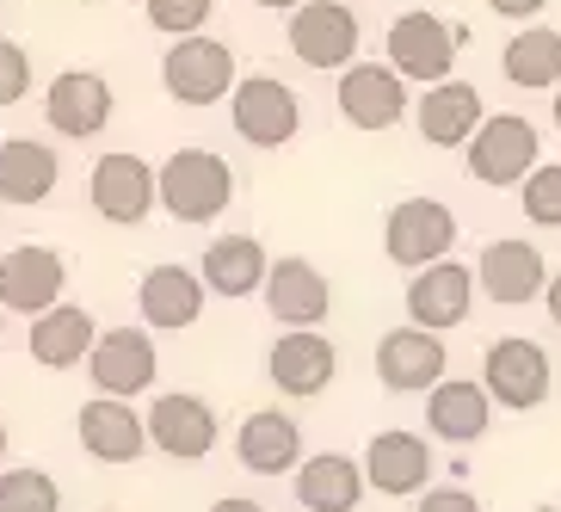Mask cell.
Here are the masks:
<instances>
[{"instance_id": "18", "label": "cell", "mask_w": 561, "mask_h": 512, "mask_svg": "<svg viewBox=\"0 0 561 512\" xmlns=\"http://www.w3.org/2000/svg\"><path fill=\"white\" fill-rule=\"evenodd\" d=\"M476 284L481 297L500 303V309H518V303H537L549 284V260L530 241H488L476 260Z\"/></svg>"}, {"instance_id": "34", "label": "cell", "mask_w": 561, "mask_h": 512, "mask_svg": "<svg viewBox=\"0 0 561 512\" xmlns=\"http://www.w3.org/2000/svg\"><path fill=\"white\" fill-rule=\"evenodd\" d=\"M25 93H32V56H25V44L0 37V112L19 105Z\"/></svg>"}, {"instance_id": "23", "label": "cell", "mask_w": 561, "mask_h": 512, "mask_svg": "<svg viewBox=\"0 0 561 512\" xmlns=\"http://www.w3.org/2000/svg\"><path fill=\"white\" fill-rule=\"evenodd\" d=\"M481 93L469 81H438L420 93V105H413V124H420V136H426L432 149H469V136L481 130Z\"/></svg>"}, {"instance_id": "37", "label": "cell", "mask_w": 561, "mask_h": 512, "mask_svg": "<svg viewBox=\"0 0 561 512\" xmlns=\"http://www.w3.org/2000/svg\"><path fill=\"white\" fill-rule=\"evenodd\" d=\"M543 303H549V321H556V328H561V272H556V278H549V284H543Z\"/></svg>"}, {"instance_id": "22", "label": "cell", "mask_w": 561, "mask_h": 512, "mask_svg": "<svg viewBox=\"0 0 561 512\" xmlns=\"http://www.w3.org/2000/svg\"><path fill=\"white\" fill-rule=\"evenodd\" d=\"M75 432H81V451L93 463H136L149 451V432H142V413L130 401H112V396H93L81 401L75 413Z\"/></svg>"}, {"instance_id": "27", "label": "cell", "mask_w": 561, "mask_h": 512, "mask_svg": "<svg viewBox=\"0 0 561 512\" xmlns=\"http://www.w3.org/2000/svg\"><path fill=\"white\" fill-rule=\"evenodd\" d=\"M426 426L438 439H450V445H476L481 432L494 426V401H488L481 383L445 377L438 389H426Z\"/></svg>"}, {"instance_id": "33", "label": "cell", "mask_w": 561, "mask_h": 512, "mask_svg": "<svg viewBox=\"0 0 561 512\" xmlns=\"http://www.w3.org/2000/svg\"><path fill=\"white\" fill-rule=\"evenodd\" d=\"M525 216L537 229H561V167H530L525 173Z\"/></svg>"}, {"instance_id": "25", "label": "cell", "mask_w": 561, "mask_h": 512, "mask_svg": "<svg viewBox=\"0 0 561 512\" xmlns=\"http://www.w3.org/2000/svg\"><path fill=\"white\" fill-rule=\"evenodd\" d=\"M234 457H241V469H253V476H284V469L302 463V426L278 408H260V413L241 420V432H234Z\"/></svg>"}, {"instance_id": "9", "label": "cell", "mask_w": 561, "mask_h": 512, "mask_svg": "<svg viewBox=\"0 0 561 512\" xmlns=\"http://www.w3.org/2000/svg\"><path fill=\"white\" fill-rule=\"evenodd\" d=\"M87 198L105 223L117 229H136V223H149L154 211V167L130 149H112L93 161V180H87Z\"/></svg>"}, {"instance_id": "38", "label": "cell", "mask_w": 561, "mask_h": 512, "mask_svg": "<svg viewBox=\"0 0 561 512\" xmlns=\"http://www.w3.org/2000/svg\"><path fill=\"white\" fill-rule=\"evenodd\" d=\"M210 512H265V507H260V500H241V494H229V500H216Z\"/></svg>"}, {"instance_id": "28", "label": "cell", "mask_w": 561, "mask_h": 512, "mask_svg": "<svg viewBox=\"0 0 561 512\" xmlns=\"http://www.w3.org/2000/svg\"><path fill=\"white\" fill-rule=\"evenodd\" d=\"M297 500L302 512H352L364 500V469L346 451H314L297 463Z\"/></svg>"}, {"instance_id": "10", "label": "cell", "mask_w": 561, "mask_h": 512, "mask_svg": "<svg viewBox=\"0 0 561 512\" xmlns=\"http://www.w3.org/2000/svg\"><path fill=\"white\" fill-rule=\"evenodd\" d=\"M154 371H161V359H154L149 328H105L100 340H93V352H87V377H93V389L112 396V401L142 396L154 383Z\"/></svg>"}, {"instance_id": "16", "label": "cell", "mask_w": 561, "mask_h": 512, "mask_svg": "<svg viewBox=\"0 0 561 512\" xmlns=\"http://www.w3.org/2000/svg\"><path fill=\"white\" fill-rule=\"evenodd\" d=\"M265 309H272V321H284V333H297V328H321L333 309V284L314 272L309 260H272L265 265Z\"/></svg>"}, {"instance_id": "26", "label": "cell", "mask_w": 561, "mask_h": 512, "mask_svg": "<svg viewBox=\"0 0 561 512\" xmlns=\"http://www.w3.org/2000/svg\"><path fill=\"white\" fill-rule=\"evenodd\" d=\"M62 180V161H56L50 143H32V136H7L0 143V204H19L32 211L44 204Z\"/></svg>"}, {"instance_id": "32", "label": "cell", "mask_w": 561, "mask_h": 512, "mask_svg": "<svg viewBox=\"0 0 561 512\" xmlns=\"http://www.w3.org/2000/svg\"><path fill=\"white\" fill-rule=\"evenodd\" d=\"M216 0H142V13H149L154 32L167 37H198L204 32V19H210Z\"/></svg>"}, {"instance_id": "40", "label": "cell", "mask_w": 561, "mask_h": 512, "mask_svg": "<svg viewBox=\"0 0 561 512\" xmlns=\"http://www.w3.org/2000/svg\"><path fill=\"white\" fill-rule=\"evenodd\" d=\"M0 463H7V420H0Z\"/></svg>"}, {"instance_id": "11", "label": "cell", "mask_w": 561, "mask_h": 512, "mask_svg": "<svg viewBox=\"0 0 561 512\" xmlns=\"http://www.w3.org/2000/svg\"><path fill=\"white\" fill-rule=\"evenodd\" d=\"M62 284H68V265L56 248L44 241H25V248H7L0 253V309L7 315H44L62 303Z\"/></svg>"}, {"instance_id": "15", "label": "cell", "mask_w": 561, "mask_h": 512, "mask_svg": "<svg viewBox=\"0 0 561 512\" xmlns=\"http://www.w3.org/2000/svg\"><path fill=\"white\" fill-rule=\"evenodd\" d=\"M44 117H50V130L68 136V143H87V136H100L112 124V81L93 75V68H62L44 93Z\"/></svg>"}, {"instance_id": "29", "label": "cell", "mask_w": 561, "mask_h": 512, "mask_svg": "<svg viewBox=\"0 0 561 512\" xmlns=\"http://www.w3.org/2000/svg\"><path fill=\"white\" fill-rule=\"evenodd\" d=\"M93 340H100V321L81 303H56V309H44L32 321V359L44 371H75V364H87Z\"/></svg>"}, {"instance_id": "20", "label": "cell", "mask_w": 561, "mask_h": 512, "mask_svg": "<svg viewBox=\"0 0 561 512\" xmlns=\"http://www.w3.org/2000/svg\"><path fill=\"white\" fill-rule=\"evenodd\" d=\"M204 297H210V291L198 284L192 265H149L142 284H136V315H142L154 333H185V328H198Z\"/></svg>"}, {"instance_id": "31", "label": "cell", "mask_w": 561, "mask_h": 512, "mask_svg": "<svg viewBox=\"0 0 561 512\" xmlns=\"http://www.w3.org/2000/svg\"><path fill=\"white\" fill-rule=\"evenodd\" d=\"M0 512H62V488L50 469H0Z\"/></svg>"}, {"instance_id": "30", "label": "cell", "mask_w": 561, "mask_h": 512, "mask_svg": "<svg viewBox=\"0 0 561 512\" xmlns=\"http://www.w3.org/2000/svg\"><path fill=\"white\" fill-rule=\"evenodd\" d=\"M500 68H506L512 87H561V32H549V25H525V32L506 44V56H500Z\"/></svg>"}, {"instance_id": "24", "label": "cell", "mask_w": 561, "mask_h": 512, "mask_svg": "<svg viewBox=\"0 0 561 512\" xmlns=\"http://www.w3.org/2000/svg\"><path fill=\"white\" fill-rule=\"evenodd\" d=\"M265 265H272V253L260 248V235H216L198 260V284L216 291V297L241 303L265 284Z\"/></svg>"}, {"instance_id": "19", "label": "cell", "mask_w": 561, "mask_h": 512, "mask_svg": "<svg viewBox=\"0 0 561 512\" xmlns=\"http://www.w3.org/2000/svg\"><path fill=\"white\" fill-rule=\"evenodd\" d=\"M265 371H272V383H278L284 396H321L333 383V371H340V352H333V340L321 328H297V333H278L272 340V352H265Z\"/></svg>"}, {"instance_id": "21", "label": "cell", "mask_w": 561, "mask_h": 512, "mask_svg": "<svg viewBox=\"0 0 561 512\" xmlns=\"http://www.w3.org/2000/svg\"><path fill=\"white\" fill-rule=\"evenodd\" d=\"M469 303H476V272L457 260H438V265H426V272L408 278V315H413L408 328L445 333L469 315Z\"/></svg>"}, {"instance_id": "17", "label": "cell", "mask_w": 561, "mask_h": 512, "mask_svg": "<svg viewBox=\"0 0 561 512\" xmlns=\"http://www.w3.org/2000/svg\"><path fill=\"white\" fill-rule=\"evenodd\" d=\"M445 340L426 328H396L377 340V377L382 389H396V396H426L445 383Z\"/></svg>"}, {"instance_id": "41", "label": "cell", "mask_w": 561, "mask_h": 512, "mask_svg": "<svg viewBox=\"0 0 561 512\" xmlns=\"http://www.w3.org/2000/svg\"><path fill=\"white\" fill-rule=\"evenodd\" d=\"M556 130H561V87H556Z\"/></svg>"}, {"instance_id": "35", "label": "cell", "mask_w": 561, "mask_h": 512, "mask_svg": "<svg viewBox=\"0 0 561 512\" xmlns=\"http://www.w3.org/2000/svg\"><path fill=\"white\" fill-rule=\"evenodd\" d=\"M420 512H481V500H476V494H462V488H426Z\"/></svg>"}, {"instance_id": "36", "label": "cell", "mask_w": 561, "mask_h": 512, "mask_svg": "<svg viewBox=\"0 0 561 512\" xmlns=\"http://www.w3.org/2000/svg\"><path fill=\"white\" fill-rule=\"evenodd\" d=\"M488 7H494L500 19H537L549 7V0H488Z\"/></svg>"}, {"instance_id": "39", "label": "cell", "mask_w": 561, "mask_h": 512, "mask_svg": "<svg viewBox=\"0 0 561 512\" xmlns=\"http://www.w3.org/2000/svg\"><path fill=\"white\" fill-rule=\"evenodd\" d=\"M260 7H265V13H297L302 0H260Z\"/></svg>"}, {"instance_id": "1", "label": "cell", "mask_w": 561, "mask_h": 512, "mask_svg": "<svg viewBox=\"0 0 561 512\" xmlns=\"http://www.w3.org/2000/svg\"><path fill=\"white\" fill-rule=\"evenodd\" d=\"M154 204L173 223H216L234 204V167L216 149H173L154 167Z\"/></svg>"}, {"instance_id": "4", "label": "cell", "mask_w": 561, "mask_h": 512, "mask_svg": "<svg viewBox=\"0 0 561 512\" xmlns=\"http://www.w3.org/2000/svg\"><path fill=\"white\" fill-rule=\"evenodd\" d=\"M549 352L537 346V340H525V333H506V340H494L488 346V359H481V389H488V401H500V408L512 413H530L549 401Z\"/></svg>"}, {"instance_id": "42", "label": "cell", "mask_w": 561, "mask_h": 512, "mask_svg": "<svg viewBox=\"0 0 561 512\" xmlns=\"http://www.w3.org/2000/svg\"><path fill=\"white\" fill-rule=\"evenodd\" d=\"M0 333H7V309H0Z\"/></svg>"}, {"instance_id": "5", "label": "cell", "mask_w": 561, "mask_h": 512, "mask_svg": "<svg viewBox=\"0 0 561 512\" xmlns=\"http://www.w3.org/2000/svg\"><path fill=\"white\" fill-rule=\"evenodd\" d=\"M142 432H149V445L173 463H204L222 439V420L204 396H185V389H167L154 396V408L142 413Z\"/></svg>"}, {"instance_id": "8", "label": "cell", "mask_w": 561, "mask_h": 512, "mask_svg": "<svg viewBox=\"0 0 561 512\" xmlns=\"http://www.w3.org/2000/svg\"><path fill=\"white\" fill-rule=\"evenodd\" d=\"M358 13L346 0H302L290 13V56L302 68H352L358 62Z\"/></svg>"}, {"instance_id": "13", "label": "cell", "mask_w": 561, "mask_h": 512, "mask_svg": "<svg viewBox=\"0 0 561 512\" xmlns=\"http://www.w3.org/2000/svg\"><path fill=\"white\" fill-rule=\"evenodd\" d=\"M432 463H438V457H432V445L420 439V432H370L358 469H364V481H370L377 494L408 500V494H426Z\"/></svg>"}, {"instance_id": "2", "label": "cell", "mask_w": 561, "mask_h": 512, "mask_svg": "<svg viewBox=\"0 0 561 512\" xmlns=\"http://www.w3.org/2000/svg\"><path fill=\"white\" fill-rule=\"evenodd\" d=\"M234 50L222 44V37H173L161 56V87H167V100H180V105H216V100H229L234 93Z\"/></svg>"}, {"instance_id": "43", "label": "cell", "mask_w": 561, "mask_h": 512, "mask_svg": "<svg viewBox=\"0 0 561 512\" xmlns=\"http://www.w3.org/2000/svg\"><path fill=\"white\" fill-rule=\"evenodd\" d=\"M0 7H7V0H0Z\"/></svg>"}, {"instance_id": "7", "label": "cell", "mask_w": 561, "mask_h": 512, "mask_svg": "<svg viewBox=\"0 0 561 512\" xmlns=\"http://www.w3.org/2000/svg\"><path fill=\"white\" fill-rule=\"evenodd\" d=\"M457 44H462V32L445 25L438 13H401L389 25V68H396L401 81L438 87L457 68Z\"/></svg>"}, {"instance_id": "12", "label": "cell", "mask_w": 561, "mask_h": 512, "mask_svg": "<svg viewBox=\"0 0 561 512\" xmlns=\"http://www.w3.org/2000/svg\"><path fill=\"white\" fill-rule=\"evenodd\" d=\"M530 167H537V130L525 117H481V130L469 136V173L481 185H525Z\"/></svg>"}, {"instance_id": "6", "label": "cell", "mask_w": 561, "mask_h": 512, "mask_svg": "<svg viewBox=\"0 0 561 512\" xmlns=\"http://www.w3.org/2000/svg\"><path fill=\"white\" fill-rule=\"evenodd\" d=\"M382 248H389L396 265L426 272V265L450 260V248H457V216L438 198H401L389 211V223H382Z\"/></svg>"}, {"instance_id": "14", "label": "cell", "mask_w": 561, "mask_h": 512, "mask_svg": "<svg viewBox=\"0 0 561 512\" xmlns=\"http://www.w3.org/2000/svg\"><path fill=\"white\" fill-rule=\"evenodd\" d=\"M340 117H346L352 130H396L401 117H408V81H401L389 62H352L340 75Z\"/></svg>"}, {"instance_id": "3", "label": "cell", "mask_w": 561, "mask_h": 512, "mask_svg": "<svg viewBox=\"0 0 561 512\" xmlns=\"http://www.w3.org/2000/svg\"><path fill=\"white\" fill-rule=\"evenodd\" d=\"M229 124H234L241 143H253V149H284V143L302 130L297 87H284L278 75H248V81H234Z\"/></svg>"}]
</instances>
